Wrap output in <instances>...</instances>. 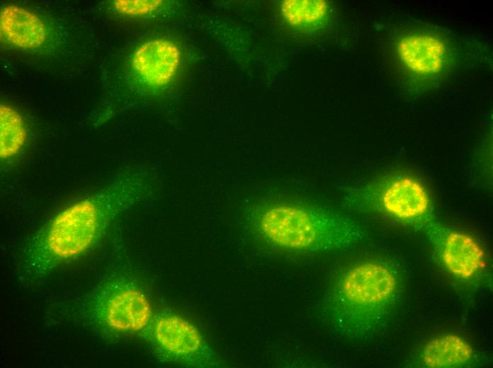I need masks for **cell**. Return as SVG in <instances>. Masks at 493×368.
<instances>
[{
	"mask_svg": "<svg viewBox=\"0 0 493 368\" xmlns=\"http://www.w3.org/2000/svg\"><path fill=\"white\" fill-rule=\"evenodd\" d=\"M27 131L22 115L6 104L0 105V156L8 160L18 154L26 144Z\"/></svg>",
	"mask_w": 493,
	"mask_h": 368,
	"instance_id": "13",
	"label": "cell"
},
{
	"mask_svg": "<svg viewBox=\"0 0 493 368\" xmlns=\"http://www.w3.org/2000/svg\"><path fill=\"white\" fill-rule=\"evenodd\" d=\"M181 63V52L166 39L147 41L139 47L132 59V67L147 85L159 88L168 85L176 76Z\"/></svg>",
	"mask_w": 493,
	"mask_h": 368,
	"instance_id": "9",
	"label": "cell"
},
{
	"mask_svg": "<svg viewBox=\"0 0 493 368\" xmlns=\"http://www.w3.org/2000/svg\"><path fill=\"white\" fill-rule=\"evenodd\" d=\"M152 337L158 352L170 362L200 367L217 364L200 331L178 315L159 316L152 324Z\"/></svg>",
	"mask_w": 493,
	"mask_h": 368,
	"instance_id": "7",
	"label": "cell"
},
{
	"mask_svg": "<svg viewBox=\"0 0 493 368\" xmlns=\"http://www.w3.org/2000/svg\"><path fill=\"white\" fill-rule=\"evenodd\" d=\"M414 229L424 234L441 263L454 276L468 279L484 266V253L478 242L440 223L434 215Z\"/></svg>",
	"mask_w": 493,
	"mask_h": 368,
	"instance_id": "8",
	"label": "cell"
},
{
	"mask_svg": "<svg viewBox=\"0 0 493 368\" xmlns=\"http://www.w3.org/2000/svg\"><path fill=\"white\" fill-rule=\"evenodd\" d=\"M279 12L287 25L307 33L322 30L328 24L331 7L324 0H285L280 4Z\"/></svg>",
	"mask_w": 493,
	"mask_h": 368,
	"instance_id": "12",
	"label": "cell"
},
{
	"mask_svg": "<svg viewBox=\"0 0 493 368\" xmlns=\"http://www.w3.org/2000/svg\"><path fill=\"white\" fill-rule=\"evenodd\" d=\"M393 50L400 71L414 91L434 87L459 59L458 49L451 38L426 27L401 31L394 39Z\"/></svg>",
	"mask_w": 493,
	"mask_h": 368,
	"instance_id": "5",
	"label": "cell"
},
{
	"mask_svg": "<svg viewBox=\"0 0 493 368\" xmlns=\"http://www.w3.org/2000/svg\"><path fill=\"white\" fill-rule=\"evenodd\" d=\"M400 276L388 263L358 262L331 282L319 304L322 320L341 336L363 340L389 320L402 292Z\"/></svg>",
	"mask_w": 493,
	"mask_h": 368,
	"instance_id": "2",
	"label": "cell"
},
{
	"mask_svg": "<svg viewBox=\"0 0 493 368\" xmlns=\"http://www.w3.org/2000/svg\"><path fill=\"white\" fill-rule=\"evenodd\" d=\"M1 36L12 45L34 49L45 41L47 32L41 19L34 13L16 5L4 6L0 14Z\"/></svg>",
	"mask_w": 493,
	"mask_h": 368,
	"instance_id": "10",
	"label": "cell"
},
{
	"mask_svg": "<svg viewBox=\"0 0 493 368\" xmlns=\"http://www.w3.org/2000/svg\"><path fill=\"white\" fill-rule=\"evenodd\" d=\"M251 225L271 246L295 252H329L366 239L352 219L322 207L288 202H266L249 211Z\"/></svg>",
	"mask_w": 493,
	"mask_h": 368,
	"instance_id": "3",
	"label": "cell"
},
{
	"mask_svg": "<svg viewBox=\"0 0 493 368\" xmlns=\"http://www.w3.org/2000/svg\"><path fill=\"white\" fill-rule=\"evenodd\" d=\"M163 4L159 0H117L113 3L120 13L130 16H142L152 13Z\"/></svg>",
	"mask_w": 493,
	"mask_h": 368,
	"instance_id": "14",
	"label": "cell"
},
{
	"mask_svg": "<svg viewBox=\"0 0 493 368\" xmlns=\"http://www.w3.org/2000/svg\"><path fill=\"white\" fill-rule=\"evenodd\" d=\"M148 173H123L108 185L71 204L42 226L26 245L24 269L39 276L91 249L115 217L152 192Z\"/></svg>",
	"mask_w": 493,
	"mask_h": 368,
	"instance_id": "1",
	"label": "cell"
},
{
	"mask_svg": "<svg viewBox=\"0 0 493 368\" xmlns=\"http://www.w3.org/2000/svg\"><path fill=\"white\" fill-rule=\"evenodd\" d=\"M94 315L113 332L135 333L143 330L151 320L150 303L140 288L125 279L106 282L94 300Z\"/></svg>",
	"mask_w": 493,
	"mask_h": 368,
	"instance_id": "6",
	"label": "cell"
},
{
	"mask_svg": "<svg viewBox=\"0 0 493 368\" xmlns=\"http://www.w3.org/2000/svg\"><path fill=\"white\" fill-rule=\"evenodd\" d=\"M345 204L354 209L373 212L414 228L432 216V201L416 178L390 173L365 184L349 188Z\"/></svg>",
	"mask_w": 493,
	"mask_h": 368,
	"instance_id": "4",
	"label": "cell"
},
{
	"mask_svg": "<svg viewBox=\"0 0 493 368\" xmlns=\"http://www.w3.org/2000/svg\"><path fill=\"white\" fill-rule=\"evenodd\" d=\"M472 347L456 334H445L429 340L419 353L421 363L427 367H458L472 363Z\"/></svg>",
	"mask_w": 493,
	"mask_h": 368,
	"instance_id": "11",
	"label": "cell"
}]
</instances>
